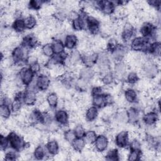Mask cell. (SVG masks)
Here are the masks:
<instances>
[{
  "instance_id": "37",
  "label": "cell",
  "mask_w": 161,
  "mask_h": 161,
  "mask_svg": "<svg viewBox=\"0 0 161 161\" xmlns=\"http://www.w3.org/2000/svg\"><path fill=\"white\" fill-rule=\"evenodd\" d=\"M128 80L130 83L136 82L138 80V76L135 72H131L128 76Z\"/></svg>"
},
{
  "instance_id": "48",
  "label": "cell",
  "mask_w": 161,
  "mask_h": 161,
  "mask_svg": "<svg viewBox=\"0 0 161 161\" xmlns=\"http://www.w3.org/2000/svg\"><path fill=\"white\" fill-rule=\"evenodd\" d=\"M104 101H105V103H106L107 104H110V103H112L113 98H112V97L110 95H107V96L105 97Z\"/></svg>"
},
{
  "instance_id": "11",
  "label": "cell",
  "mask_w": 161,
  "mask_h": 161,
  "mask_svg": "<svg viewBox=\"0 0 161 161\" xmlns=\"http://www.w3.org/2000/svg\"><path fill=\"white\" fill-rule=\"evenodd\" d=\"M55 117L57 121L64 125L67 122V120H68V116H67V113L63 110H60L57 112Z\"/></svg>"
},
{
  "instance_id": "12",
  "label": "cell",
  "mask_w": 161,
  "mask_h": 161,
  "mask_svg": "<svg viewBox=\"0 0 161 161\" xmlns=\"http://www.w3.org/2000/svg\"><path fill=\"white\" fill-rule=\"evenodd\" d=\"M77 37L74 35H67L66 38V46L69 49H72L76 44Z\"/></svg>"
},
{
  "instance_id": "9",
  "label": "cell",
  "mask_w": 161,
  "mask_h": 161,
  "mask_svg": "<svg viewBox=\"0 0 161 161\" xmlns=\"http://www.w3.org/2000/svg\"><path fill=\"white\" fill-rule=\"evenodd\" d=\"M158 120V117L157 114L154 113H148L144 117V122L148 125H152L155 123H157Z\"/></svg>"
},
{
  "instance_id": "23",
  "label": "cell",
  "mask_w": 161,
  "mask_h": 161,
  "mask_svg": "<svg viewBox=\"0 0 161 161\" xmlns=\"http://www.w3.org/2000/svg\"><path fill=\"white\" fill-rule=\"evenodd\" d=\"M0 113L2 118H8L10 115V110L9 107L6 105H2L0 108Z\"/></svg>"
},
{
  "instance_id": "8",
  "label": "cell",
  "mask_w": 161,
  "mask_h": 161,
  "mask_svg": "<svg viewBox=\"0 0 161 161\" xmlns=\"http://www.w3.org/2000/svg\"><path fill=\"white\" fill-rule=\"evenodd\" d=\"M26 50L25 49L22 48V47H17L15 49L13 53V59L15 60L20 61V60H22L24 56L26 55Z\"/></svg>"
},
{
  "instance_id": "16",
  "label": "cell",
  "mask_w": 161,
  "mask_h": 161,
  "mask_svg": "<svg viewBox=\"0 0 161 161\" xmlns=\"http://www.w3.org/2000/svg\"><path fill=\"white\" fill-rule=\"evenodd\" d=\"M127 116L128 120L132 123H134L137 121L138 118V114L136 109L130 108L129 109L127 112Z\"/></svg>"
},
{
  "instance_id": "42",
  "label": "cell",
  "mask_w": 161,
  "mask_h": 161,
  "mask_svg": "<svg viewBox=\"0 0 161 161\" xmlns=\"http://www.w3.org/2000/svg\"><path fill=\"white\" fill-rule=\"evenodd\" d=\"M42 2L40 1H32L30 2V6L34 9H37L40 7Z\"/></svg>"
},
{
  "instance_id": "28",
  "label": "cell",
  "mask_w": 161,
  "mask_h": 161,
  "mask_svg": "<svg viewBox=\"0 0 161 161\" xmlns=\"http://www.w3.org/2000/svg\"><path fill=\"white\" fill-rule=\"evenodd\" d=\"M54 51L56 54H60L64 50V46L59 41H56L53 45Z\"/></svg>"
},
{
  "instance_id": "5",
  "label": "cell",
  "mask_w": 161,
  "mask_h": 161,
  "mask_svg": "<svg viewBox=\"0 0 161 161\" xmlns=\"http://www.w3.org/2000/svg\"><path fill=\"white\" fill-rule=\"evenodd\" d=\"M25 103L28 105H32L37 101V96L33 91H28L25 93L24 96Z\"/></svg>"
},
{
  "instance_id": "44",
  "label": "cell",
  "mask_w": 161,
  "mask_h": 161,
  "mask_svg": "<svg viewBox=\"0 0 161 161\" xmlns=\"http://www.w3.org/2000/svg\"><path fill=\"white\" fill-rule=\"evenodd\" d=\"M8 139L4 137L3 135L1 137V148L2 149H5L8 145Z\"/></svg>"
},
{
  "instance_id": "38",
  "label": "cell",
  "mask_w": 161,
  "mask_h": 161,
  "mask_svg": "<svg viewBox=\"0 0 161 161\" xmlns=\"http://www.w3.org/2000/svg\"><path fill=\"white\" fill-rule=\"evenodd\" d=\"M151 50H152V52H153L155 54H160V44H158V43L154 44L152 46Z\"/></svg>"
},
{
  "instance_id": "40",
  "label": "cell",
  "mask_w": 161,
  "mask_h": 161,
  "mask_svg": "<svg viewBox=\"0 0 161 161\" xmlns=\"http://www.w3.org/2000/svg\"><path fill=\"white\" fill-rule=\"evenodd\" d=\"M130 147L132 148L133 150H139L140 148H141V144H140L138 141H133L131 143Z\"/></svg>"
},
{
  "instance_id": "10",
  "label": "cell",
  "mask_w": 161,
  "mask_h": 161,
  "mask_svg": "<svg viewBox=\"0 0 161 161\" xmlns=\"http://www.w3.org/2000/svg\"><path fill=\"white\" fill-rule=\"evenodd\" d=\"M94 74L93 70L89 68H84L81 69L80 75L83 81H87L92 78V77Z\"/></svg>"
},
{
  "instance_id": "32",
  "label": "cell",
  "mask_w": 161,
  "mask_h": 161,
  "mask_svg": "<svg viewBox=\"0 0 161 161\" xmlns=\"http://www.w3.org/2000/svg\"><path fill=\"white\" fill-rule=\"evenodd\" d=\"M76 136L74 132H73L71 130L67 131L65 133V138L66 140V141L69 142H73L74 140L75 139Z\"/></svg>"
},
{
  "instance_id": "22",
  "label": "cell",
  "mask_w": 161,
  "mask_h": 161,
  "mask_svg": "<svg viewBox=\"0 0 161 161\" xmlns=\"http://www.w3.org/2000/svg\"><path fill=\"white\" fill-rule=\"evenodd\" d=\"M73 146L74 149L77 151H81L85 147V142L81 138L74 139L73 141Z\"/></svg>"
},
{
  "instance_id": "19",
  "label": "cell",
  "mask_w": 161,
  "mask_h": 161,
  "mask_svg": "<svg viewBox=\"0 0 161 161\" xmlns=\"http://www.w3.org/2000/svg\"><path fill=\"white\" fill-rule=\"evenodd\" d=\"M96 139V133L93 131H89L86 133L85 140L88 144H92Z\"/></svg>"
},
{
  "instance_id": "47",
  "label": "cell",
  "mask_w": 161,
  "mask_h": 161,
  "mask_svg": "<svg viewBox=\"0 0 161 161\" xmlns=\"http://www.w3.org/2000/svg\"><path fill=\"white\" fill-rule=\"evenodd\" d=\"M96 132L98 133H103L104 132H105V127H103L102 125H99L98 126L97 128H96Z\"/></svg>"
},
{
  "instance_id": "35",
  "label": "cell",
  "mask_w": 161,
  "mask_h": 161,
  "mask_svg": "<svg viewBox=\"0 0 161 161\" xmlns=\"http://www.w3.org/2000/svg\"><path fill=\"white\" fill-rule=\"evenodd\" d=\"M108 157L109 160H115L118 159V152L117 150H111L110 151V152L108 154Z\"/></svg>"
},
{
  "instance_id": "45",
  "label": "cell",
  "mask_w": 161,
  "mask_h": 161,
  "mask_svg": "<svg viewBox=\"0 0 161 161\" xmlns=\"http://www.w3.org/2000/svg\"><path fill=\"white\" fill-rule=\"evenodd\" d=\"M30 70L32 71L33 72H37L38 71H39V70H40L39 64H37V63H35V62L32 64H31Z\"/></svg>"
},
{
  "instance_id": "14",
  "label": "cell",
  "mask_w": 161,
  "mask_h": 161,
  "mask_svg": "<svg viewBox=\"0 0 161 161\" xmlns=\"http://www.w3.org/2000/svg\"><path fill=\"white\" fill-rule=\"evenodd\" d=\"M86 119L88 121L95 120L98 116V111L95 107H91L86 112Z\"/></svg>"
},
{
  "instance_id": "39",
  "label": "cell",
  "mask_w": 161,
  "mask_h": 161,
  "mask_svg": "<svg viewBox=\"0 0 161 161\" xmlns=\"http://www.w3.org/2000/svg\"><path fill=\"white\" fill-rule=\"evenodd\" d=\"M113 81V77L111 74H106L105 77H103V82L104 83V84H106V85H109L110 84V83L112 82Z\"/></svg>"
},
{
  "instance_id": "1",
  "label": "cell",
  "mask_w": 161,
  "mask_h": 161,
  "mask_svg": "<svg viewBox=\"0 0 161 161\" xmlns=\"http://www.w3.org/2000/svg\"><path fill=\"white\" fill-rule=\"evenodd\" d=\"M9 140L12 146L16 149H20L23 146V141L18 135L15 133H11L9 135Z\"/></svg>"
},
{
  "instance_id": "21",
  "label": "cell",
  "mask_w": 161,
  "mask_h": 161,
  "mask_svg": "<svg viewBox=\"0 0 161 161\" xmlns=\"http://www.w3.org/2000/svg\"><path fill=\"white\" fill-rule=\"evenodd\" d=\"M47 102L50 106H56L58 103V96L55 93H51L47 96Z\"/></svg>"
},
{
  "instance_id": "13",
  "label": "cell",
  "mask_w": 161,
  "mask_h": 161,
  "mask_svg": "<svg viewBox=\"0 0 161 161\" xmlns=\"http://www.w3.org/2000/svg\"><path fill=\"white\" fill-rule=\"evenodd\" d=\"M104 13L110 14L113 11V4L110 1H101L100 3Z\"/></svg>"
},
{
  "instance_id": "30",
  "label": "cell",
  "mask_w": 161,
  "mask_h": 161,
  "mask_svg": "<svg viewBox=\"0 0 161 161\" xmlns=\"http://www.w3.org/2000/svg\"><path fill=\"white\" fill-rule=\"evenodd\" d=\"M117 120L121 123H125L127 122L128 120L127 113L124 111H121L119 112L117 115Z\"/></svg>"
},
{
  "instance_id": "18",
  "label": "cell",
  "mask_w": 161,
  "mask_h": 161,
  "mask_svg": "<svg viewBox=\"0 0 161 161\" xmlns=\"http://www.w3.org/2000/svg\"><path fill=\"white\" fill-rule=\"evenodd\" d=\"M24 22H25V27H27V28L31 29V28H34L36 25L37 21H36V19L34 17L29 16V17L26 18V19L24 21Z\"/></svg>"
},
{
  "instance_id": "15",
  "label": "cell",
  "mask_w": 161,
  "mask_h": 161,
  "mask_svg": "<svg viewBox=\"0 0 161 161\" xmlns=\"http://www.w3.org/2000/svg\"><path fill=\"white\" fill-rule=\"evenodd\" d=\"M125 100L129 103H133L136 101L137 98V94L136 92L133 90L128 89L126 90L125 95Z\"/></svg>"
},
{
  "instance_id": "3",
  "label": "cell",
  "mask_w": 161,
  "mask_h": 161,
  "mask_svg": "<svg viewBox=\"0 0 161 161\" xmlns=\"http://www.w3.org/2000/svg\"><path fill=\"white\" fill-rule=\"evenodd\" d=\"M108 144V139L106 137L100 136L96 139V147L100 152L105 150Z\"/></svg>"
},
{
  "instance_id": "43",
  "label": "cell",
  "mask_w": 161,
  "mask_h": 161,
  "mask_svg": "<svg viewBox=\"0 0 161 161\" xmlns=\"http://www.w3.org/2000/svg\"><path fill=\"white\" fill-rule=\"evenodd\" d=\"M49 103L48 102H45V101H43L42 103H41L40 104V107H39V110L40 111H46L47 109L49 108Z\"/></svg>"
},
{
  "instance_id": "17",
  "label": "cell",
  "mask_w": 161,
  "mask_h": 161,
  "mask_svg": "<svg viewBox=\"0 0 161 161\" xmlns=\"http://www.w3.org/2000/svg\"><path fill=\"white\" fill-rule=\"evenodd\" d=\"M47 149H48L49 152L51 154H53V155L57 154L59 150L58 144L54 141H50L47 144Z\"/></svg>"
},
{
  "instance_id": "29",
  "label": "cell",
  "mask_w": 161,
  "mask_h": 161,
  "mask_svg": "<svg viewBox=\"0 0 161 161\" xmlns=\"http://www.w3.org/2000/svg\"><path fill=\"white\" fill-rule=\"evenodd\" d=\"M74 133L76 137L81 138L85 134V130L82 127L81 125H78L76 126L74 129Z\"/></svg>"
},
{
  "instance_id": "33",
  "label": "cell",
  "mask_w": 161,
  "mask_h": 161,
  "mask_svg": "<svg viewBox=\"0 0 161 161\" xmlns=\"http://www.w3.org/2000/svg\"><path fill=\"white\" fill-rule=\"evenodd\" d=\"M139 157H140L139 150H133V151L129 155L128 160H137L138 159Z\"/></svg>"
},
{
  "instance_id": "27",
  "label": "cell",
  "mask_w": 161,
  "mask_h": 161,
  "mask_svg": "<svg viewBox=\"0 0 161 161\" xmlns=\"http://www.w3.org/2000/svg\"><path fill=\"white\" fill-rule=\"evenodd\" d=\"M44 150L42 147L39 146L37 148H36L34 152L35 157H36L37 159H42L44 157Z\"/></svg>"
},
{
  "instance_id": "25",
  "label": "cell",
  "mask_w": 161,
  "mask_h": 161,
  "mask_svg": "<svg viewBox=\"0 0 161 161\" xmlns=\"http://www.w3.org/2000/svg\"><path fill=\"white\" fill-rule=\"evenodd\" d=\"M42 51L45 56L50 57L51 55H52L53 52H54V49L52 48V47L51 46V45L46 44L44 46Z\"/></svg>"
},
{
  "instance_id": "7",
  "label": "cell",
  "mask_w": 161,
  "mask_h": 161,
  "mask_svg": "<svg viewBox=\"0 0 161 161\" xmlns=\"http://www.w3.org/2000/svg\"><path fill=\"white\" fill-rule=\"evenodd\" d=\"M33 78V72L30 69H25L22 72V79L26 85L30 84Z\"/></svg>"
},
{
  "instance_id": "31",
  "label": "cell",
  "mask_w": 161,
  "mask_h": 161,
  "mask_svg": "<svg viewBox=\"0 0 161 161\" xmlns=\"http://www.w3.org/2000/svg\"><path fill=\"white\" fill-rule=\"evenodd\" d=\"M152 26L150 25V24H145V25L143 26L141 28L142 34L144 35H150V34L152 33Z\"/></svg>"
},
{
  "instance_id": "6",
  "label": "cell",
  "mask_w": 161,
  "mask_h": 161,
  "mask_svg": "<svg viewBox=\"0 0 161 161\" xmlns=\"http://www.w3.org/2000/svg\"><path fill=\"white\" fill-rule=\"evenodd\" d=\"M132 48L136 50H141L144 49L145 47V40L141 37H137L133 40L132 43Z\"/></svg>"
},
{
  "instance_id": "34",
  "label": "cell",
  "mask_w": 161,
  "mask_h": 161,
  "mask_svg": "<svg viewBox=\"0 0 161 161\" xmlns=\"http://www.w3.org/2000/svg\"><path fill=\"white\" fill-rule=\"evenodd\" d=\"M104 102V99L101 95L99 96H95L93 100V103H94L95 105L97 106H101Z\"/></svg>"
},
{
  "instance_id": "24",
  "label": "cell",
  "mask_w": 161,
  "mask_h": 161,
  "mask_svg": "<svg viewBox=\"0 0 161 161\" xmlns=\"http://www.w3.org/2000/svg\"><path fill=\"white\" fill-rule=\"evenodd\" d=\"M83 27H84V23H83V21L81 18H77L74 20L73 27L76 30L79 32V31H81Z\"/></svg>"
},
{
  "instance_id": "26",
  "label": "cell",
  "mask_w": 161,
  "mask_h": 161,
  "mask_svg": "<svg viewBox=\"0 0 161 161\" xmlns=\"http://www.w3.org/2000/svg\"><path fill=\"white\" fill-rule=\"evenodd\" d=\"M115 71L117 72V74L118 76H122L126 71V67L123 64H118L115 67Z\"/></svg>"
},
{
  "instance_id": "2",
  "label": "cell",
  "mask_w": 161,
  "mask_h": 161,
  "mask_svg": "<svg viewBox=\"0 0 161 161\" xmlns=\"http://www.w3.org/2000/svg\"><path fill=\"white\" fill-rule=\"evenodd\" d=\"M128 141V133L127 132H121L119 133L116 138V142L117 145L120 147H125Z\"/></svg>"
},
{
  "instance_id": "46",
  "label": "cell",
  "mask_w": 161,
  "mask_h": 161,
  "mask_svg": "<svg viewBox=\"0 0 161 161\" xmlns=\"http://www.w3.org/2000/svg\"><path fill=\"white\" fill-rule=\"evenodd\" d=\"M93 94H94L95 96H99L101 95V93H102V90L100 87H95L94 90L93 91Z\"/></svg>"
},
{
  "instance_id": "41",
  "label": "cell",
  "mask_w": 161,
  "mask_h": 161,
  "mask_svg": "<svg viewBox=\"0 0 161 161\" xmlns=\"http://www.w3.org/2000/svg\"><path fill=\"white\" fill-rule=\"evenodd\" d=\"M5 159L7 160H13L16 159V154L14 152H8L7 155Z\"/></svg>"
},
{
  "instance_id": "4",
  "label": "cell",
  "mask_w": 161,
  "mask_h": 161,
  "mask_svg": "<svg viewBox=\"0 0 161 161\" xmlns=\"http://www.w3.org/2000/svg\"><path fill=\"white\" fill-rule=\"evenodd\" d=\"M50 84V80L49 77L45 75H42L37 79V85L42 90H45L47 89Z\"/></svg>"
},
{
  "instance_id": "20",
  "label": "cell",
  "mask_w": 161,
  "mask_h": 161,
  "mask_svg": "<svg viewBox=\"0 0 161 161\" xmlns=\"http://www.w3.org/2000/svg\"><path fill=\"white\" fill-rule=\"evenodd\" d=\"M13 27L15 30L17 32H22L25 27L24 21L20 19L17 20L13 23Z\"/></svg>"
},
{
  "instance_id": "36",
  "label": "cell",
  "mask_w": 161,
  "mask_h": 161,
  "mask_svg": "<svg viewBox=\"0 0 161 161\" xmlns=\"http://www.w3.org/2000/svg\"><path fill=\"white\" fill-rule=\"evenodd\" d=\"M21 109V102L20 100H16L12 104V110L14 112H17Z\"/></svg>"
}]
</instances>
